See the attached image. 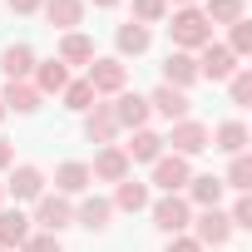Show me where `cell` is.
Listing matches in <instances>:
<instances>
[{"label": "cell", "mask_w": 252, "mask_h": 252, "mask_svg": "<svg viewBox=\"0 0 252 252\" xmlns=\"http://www.w3.org/2000/svg\"><path fill=\"white\" fill-rule=\"evenodd\" d=\"M168 40H173V50L198 55L213 40V25H208V15L198 5H183V10H168Z\"/></svg>", "instance_id": "1"}, {"label": "cell", "mask_w": 252, "mask_h": 252, "mask_svg": "<svg viewBox=\"0 0 252 252\" xmlns=\"http://www.w3.org/2000/svg\"><path fill=\"white\" fill-rule=\"evenodd\" d=\"M84 79H89V89L99 99H114V94L129 89V64H124L119 55H94L89 69H84Z\"/></svg>", "instance_id": "2"}, {"label": "cell", "mask_w": 252, "mask_h": 252, "mask_svg": "<svg viewBox=\"0 0 252 252\" xmlns=\"http://www.w3.org/2000/svg\"><path fill=\"white\" fill-rule=\"evenodd\" d=\"M149 218H154V227H158L163 237H178V232H188V222H193V203H188L183 193H158V198L149 203Z\"/></svg>", "instance_id": "3"}, {"label": "cell", "mask_w": 252, "mask_h": 252, "mask_svg": "<svg viewBox=\"0 0 252 252\" xmlns=\"http://www.w3.org/2000/svg\"><path fill=\"white\" fill-rule=\"evenodd\" d=\"M50 178H45V168L40 163H10V178H5V203H35V198H45L50 188H45Z\"/></svg>", "instance_id": "4"}, {"label": "cell", "mask_w": 252, "mask_h": 252, "mask_svg": "<svg viewBox=\"0 0 252 252\" xmlns=\"http://www.w3.org/2000/svg\"><path fill=\"white\" fill-rule=\"evenodd\" d=\"M30 222H35V232H64V227H74V198H64V193H45V198H35V213H30Z\"/></svg>", "instance_id": "5"}, {"label": "cell", "mask_w": 252, "mask_h": 252, "mask_svg": "<svg viewBox=\"0 0 252 252\" xmlns=\"http://www.w3.org/2000/svg\"><path fill=\"white\" fill-rule=\"evenodd\" d=\"M188 232H193V242H198L203 252H218V247H227V242H232V222H227V213H222V208H203V213H193Z\"/></svg>", "instance_id": "6"}, {"label": "cell", "mask_w": 252, "mask_h": 252, "mask_svg": "<svg viewBox=\"0 0 252 252\" xmlns=\"http://www.w3.org/2000/svg\"><path fill=\"white\" fill-rule=\"evenodd\" d=\"M163 149L168 154H178V158H198L203 149H208V124L203 119H178V124H168V134H163Z\"/></svg>", "instance_id": "7"}, {"label": "cell", "mask_w": 252, "mask_h": 252, "mask_svg": "<svg viewBox=\"0 0 252 252\" xmlns=\"http://www.w3.org/2000/svg\"><path fill=\"white\" fill-rule=\"evenodd\" d=\"M193 64H198V79H208V84H227V79L237 74V55H232L227 45H218V40H208V45L193 55Z\"/></svg>", "instance_id": "8"}, {"label": "cell", "mask_w": 252, "mask_h": 252, "mask_svg": "<svg viewBox=\"0 0 252 252\" xmlns=\"http://www.w3.org/2000/svg\"><path fill=\"white\" fill-rule=\"evenodd\" d=\"M109 109H114V124H119V134H134V129H149V99L139 94V89H124V94H114L109 99Z\"/></svg>", "instance_id": "9"}, {"label": "cell", "mask_w": 252, "mask_h": 252, "mask_svg": "<svg viewBox=\"0 0 252 252\" xmlns=\"http://www.w3.org/2000/svg\"><path fill=\"white\" fill-rule=\"evenodd\" d=\"M129 173H134V163H129V154H124V144L94 149V163H89V178L94 183H124Z\"/></svg>", "instance_id": "10"}, {"label": "cell", "mask_w": 252, "mask_h": 252, "mask_svg": "<svg viewBox=\"0 0 252 252\" xmlns=\"http://www.w3.org/2000/svg\"><path fill=\"white\" fill-rule=\"evenodd\" d=\"M149 168H154L149 188H158V193H183V188H188V178H193V163H188V158H178V154H163V158H154Z\"/></svg>", "instance_id": "11"}, {"label": "cell", "mask_w": 252, "mask_h": 252, "mask_svg": "<svg viewBox=\"0 0 252 252\" xmlns=\"http://www.w3.org/2000/svg\"><path fill=\"white\" fill-rule=\"evenodd\" d=\"M247 144H252V134H247L242 119H222L218 129H208V149H218V154H227V158L247 154Z\"/></svg>", "instance_id": "12"}, {"label": "cell", "mask_w": 252, "mask_h": 252, "mask_svg": "<svg viewBox=\"0 0 252 252\" xmlns=\"http://www.w3.org/2000/svg\"><path fill=\"white\" fill-rule=\"evenodd\" d=\"M94 188V178H89V163L84 158H64V163H55V193H64V198H84Z\"/></svg>", "instance_id": "13"}, {"label": "cell", "mask_w": 252, "mask_h": 252, "mask_svg": "<svg viewBox=\"0 0 252 252\" xmlns=\"http://www.w3.org/2000/svg\"><path fill=\"white\" fill-rule=\"evenodd\" d=\"M109 222H114V203H109V198L84 193V198L74 203V227H84V232H104Z\"/></svg>", "instance_id": "14"}, {"label": "cell", "mask_w": 252, "mask_h": 252, "mask_svg": "<svg viewBox=\"0 0 252 252\" xmlns=\"http://www.w3.org/2000/svg\"><path fill=\"white\" fill-rule=\"evenodd\" d=\"M30 232H35V222H30V213H25V208H15V203L0 208V252H15Z\"/></svg>", "instance_id": "15"}, {"label": "cell", "mask_w": 252, "mask_h": 252, "mask_svg": "<svg viewBox=\"0 0 252 252\" xmlns=\"http://www.w3.org/2000/svg\"><path fill=\"white\" fill-rule=\"evenodd\" d=\"M144 99H149V114H158V119H168V124L188 119V109H193V99H188L183 89H168V84H158V89L144 94Z\"/></svg>", "instance_id": "16"}, {"label": "cell", "mask_w": 252, "mask_h": 252, "mask_svg": "<svg viewBox=\"0 0 252 252\" xmlns=\"http://www.w3.org/2000/svg\"><path fill=\"white\" fill-rule=\"evenodd\" d=\"M222 178L218 173H193L188 178V188H183V198L193 203V213H203V208H222Z\"/></svg>", "instance_id": "17"}, {"label": "cell", "mask_w": 252, "mask_h": 252, "mask_svg": "<svg viewBox=\"0 0 252 252\" xmlns=\"http://www.w3.org/2000/svg\"><path fill=\"white\" fill-rule=\"evenodd\" d=\"M114 213H149V203H154V188L149 183H139L134 173L124 178V183H114Z\"/></svg>", "instance_id": "18"}, {"label": "cell", "mask_w": 252, "mask_h": 252, "mask_svg": "<svg viewBox=\"0 0 252 252\" xmlns=\"http://www.w3.org/2000/svg\"><path fill=\"white\" fill-rule=\"evenodd\" d=\"M0 104H5V114H35L45 104V94L30 84V79H5V89H0Z\"/></svg>", "instance_id": "19"}, {"label": "cell", "mask_w": 252, "mask_h": 252, "mask_svg": "<svg viewBox=\"0 0 252 252\" xmlns=\"http://www.w3.org/2000/svg\"><path fill=\"white\" fill-rule=\"evenodd\" d=\"M55 60L64 64V69H89V60H94V40L84 35V30H69V35H60V45H55Z\"/></svg>", "instance_id": "20"}, {"label": "cell", "mask_w": 252, "mask_h": 252, "mask_svg": "<svg viewBox=\"0 0 252 252\" xmlns=\"http://www.w3.org/2000/svg\"><path fill=\"white\" fill-rule=\"evenodd\" d=\"M149 45H154V30L149 25H139V20H124L119 30H114V50H119V60H139V55H149Z\"/></svg>", "instance_id": "21"}, {"label": "cell", "mask_w": 252, "mask_h": 252, "mask_svg": "<svg viewBox=\"0 0 252 252\" xmlns=\"http://www.w3.org/2000/svg\"><path fill=\"white\" fill-rule=\"evenodd\" d=\"M84 10H89L84 0H45V5H40V15H45V20H50L60 35L79 30V25H84Z\"/></svg>", "instance_id": "22"}, {"label": "cell", "mask_w": 252, "mask_h": 252, "mask_svg": "<svg viewBox=\"0 0 252 252\" xmlns=\"http://www.w3.org/2000/svg\"><path fill=\"white\" fill-rule=\"evenodd\" d=\"M79 119H84V139H89V144L104 149V144L119 139V124H114V109H109V104H94V109H84Z\"/></svg>", "instance_id": "23"}, {"label": "cell", "mask_w": 252, "mask_h": 252, "mask_svg": "<svg viewBox=\"0 0 252 252\" xmlns=\"http://www.w3.org/2000/svg\"><path fill=\"white\" fill-rule=\"evenodd\" d=\"M158 84H168V89H193L198 84V64H193V55H183V50H168V60H163V79Z\"/></svg>", "instance_id": "24"}, {"label": "cell", "mask_w": 252, "mask_h": 252, "mask_svg": "<svg viewBox=\"0 0 252 252\" xmlns=\"http://www.w3.org/2000/svg\"><path fill=\"white\" fill-rule=\"evenodd\" d=\"M35 64H40V55H35L25 40L0 50V74H5V79H30V74H35Z\"/></svg>", "instance_id": "25"}, {"label": "cell", "mask_w": 252, "mask_h": 252, "mask_svg": "<svg viewBox=\"0 0 252 252\" xmlns=\"http://www.w3.org/2000/svg\"><path fill=\"white\" fill-rule=\"evenodd\" d=\"M124 154H129V163H154V158H163L168 149H163V134H158V129H134V139L124 144Z\"/></svg>", "instance_id": "26"}, {"label": "cell", "mask_w": 252, "mask_h": 252, "mask_svg": "<svg viewBox=\"0 0 252 252\" xmlns=\"http://www.w3.org/2000/svg\"><path fill=\"white\" fill-rule=\"evenodd\" d=\"M69 79H74V74H69V69L60 64V60H40V64H35V74H30V84H35V89H40L45 99H50V94L60 99V89H64Z\"/></svg>", "instance_id": "27"}, {"label": "cell", "mask_w": 252, "mask_h": 252, "mask_svg": "<svg viewBox=\"0 0 252 252\" xmlns=\"http://www.w3.org/2000/svg\"><path fill=\"white\" fill-rule=\"evenodd\" d=\"M198 10L208 15V25H237L247 20V0H203Z\"/></svg>", "instance_id": "28"}, {"label": "cell", "mask_w": 252, "mask_h": 252, "mask_svg": "<svg viewBox=\"0 0 252 252\" xmlns=\"http://www.w3.org/2000/svg\"><path fill=\"white\" fill-rule=\"evenodd\" d=\"M60 99H64V109H74V114H84V109H94L99 104V94L89 89V79L79 74V79H69L64 89H60Z\"/></svg>", "instance_id": "29"}, {"label": "cell", "mask_w": 252, "mask_h": 252, "mask_svg": "<svg viewBox=\"0 0 252 252\" xmlns=\"http://www.w3.org/2000/svg\"><path fill=\"white\" fill-rule=\"evenodd\" d=\"M222 188H232V193H252V158H247V154L227 158V173H222Z\"/></svg>", "instance_id": "30"}, {"label": "cell", "mask_w": 252, "mask_h": 252, "mask_svg": "<svg viewBox=\"0 0 252 252\" xmlns=\"http://www.w3.org/2000/svg\"><path fill=\"white\" fill-rule=\"evenodd\" d=\"M129 20H139V25H149V30L163 25V20H168V0H134V15H129Z\"/></svg>", "instance_id": "31"}, {"label": "cell", "mask_w": 252, "mask_h": 252, "mask_svg": "<svg viewBox=\"0 0 252 252\" xmlns=\"http://www.w3.org/2000/svg\"><path fill=\"white\" fill-rule=\"evenodd\" d=\"M227 99H232L237 109H247V104H252V69H247V64H237V74L227 79Z\"/></svg>", "instance_id": "32"}, {"label": "cell", "mask_w": 252, "mask_h": 252, "mask_svg": "<svg viewBox=\"0 0 252 252\" xmlns=\"http://www.w3.org/2000/svg\"><path fill=\"white\" fill-rule=\"evenodd\" d=\"M232 35H227V50L237 55V60H247L252 55V20H237V25H227Z\"/></svg>", "instance_id": "33"}, {"label": "cell", "mask_w": 252, "mask_h": 252, "mask_svg": "<svg viewBox=\"0 0 252 252\" xmlns=\"http://www.w3.org/2000/svg\"><path fill=\"white\" fill-rule=\"evenodd\" d=\"M227 222H232V232H247L252 227V193H237V203L227 208Z\"/></svg>", "instance_id": "34"}, {"label": "cell", "mask_w": 252, "mask_h": 252, "mask_svg": "<svg viewBox=\"0 0 252 252\" xmlns=\"http://www.w3.org/2000/svg\"><path fill=\"white\" fill-rule=\"evenodd\" d=\"M15 252H64V242H60L55 232H30V237H25Z\"/></svg>", "instance_id": "35"}, {"label": "cell", "mask_w": 252, "mask_h": 252, "mask_svg": "<svg viewBox=\"0 0 252 252\" xmlns=\"http://www.w3.org/2000/svg\"><path fill=\"white\" fill-rule=\"evenodd\" d=\"M163 252H203L198 242H193V232H178V237H168V247Z\"/></svg>", "instance_id": "36"}, {"label": "cell", "mask_w": 252, "mask_h": 252, "mask_svg": "<svg viewBox=\"0 0 252 252\" xmlns=\"http://www.w3.org/2000/svg\"><path fill=\"white\" fill-rule=\"evenodd\" d=\"M5 5H10V15H40L45 0H5Z\"/></svg>", "instance_id": "37"}, {"label": "cell", "mask_w": 252, "mask_h": 252, "mask_svg": "<svg viewBox=\"0 0 252 252\" xmlns=\"http://www.w3.org/2000/svg\"><path fill=\"white\" fill-rule=\"evenodd\" d=\"M10 163H15V144L0 139V173H10Z\"/></svg>", "instance_id": "38"}, {"label": "cell", "mask_w": 252, "mask_h": 252, "mask_svg": "<svg viewBox=\"0 0 252 252\" xmlns=\"http://www.w3.org/2000/svg\"><path fill=\"white\" fill-rule=\"evenodd\" d=\"M84 5H94V10H119L124 0H84Z\"/></svg>", "instance_id": "39"}, {"label": "cell", "mask_w": 252, "mask_h": 252, "mask_svg": "<svg viewBox=\"0 0 252 252\" xmlns=\"http://www.w3.org/2000/svg\"><path fill=\"white\" fill-rule=\"evenodd\" d=\"M183 5H198V0H168V10H183Z\"/></svg>", "instance_id": "40"}, {"label": "cell", "mask_w": 252, "mask_h": 252, "mask_svg": "<svg viewBox=\"0 0 252 252\" xmlns=\"http://www.w3.org/2000/svg\"><path fill=\"white\" fill-rule=\"evenodd\" d=\"M0 208H5V183H0Z\"/></svg>", "instance_id": "41"}, {"label": "cell", "mask_w": 252, "mask_h": 252, "mask_svg": "<svg viewBox=\"0 0 252 252\" xmlns=\"http://www.w3.org/2000/svg\"><path fill=\"white\" fill-rule=\"evenodd\" d=\"M0 124H5V104H0Z\"/></svg>", "instance_id": "42"}, {"label": "cell", "mask_w": 252, "mask_h": 252, "mask_svg": "<svg viewBox=\"0 0 252 252\" xmlns=\"http://www.w3.org/2000/svg\"><path fill=\"white\" fill-rule=\"evenodd\" d=\"M218 252H227V247H218Z\"/></svg>", "instance_id": "43"}]
</instances>
